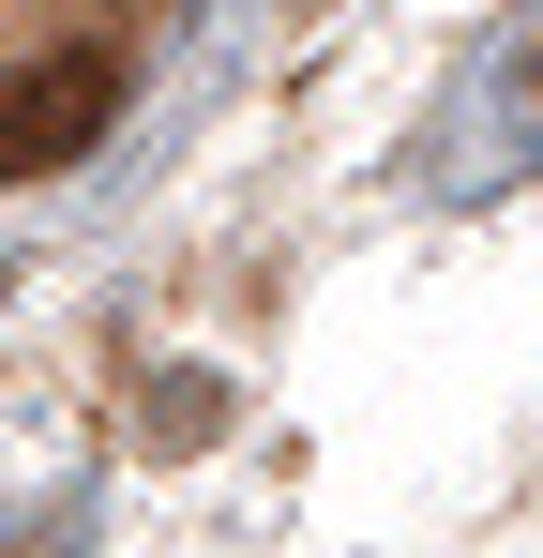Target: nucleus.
<instances>
[{"mask_svg": "<svg viewBox=\"0 0 543 558\" xmlns=\"http://www.w3.org/2000/svg\"><path fill=\"white\" fill-rule=\"evenodd\" d=\"M106 121H121V61L106 46H46V61L0 76V167H76Z\"/></svg>", "mask_w": 543, "mask_h": 558, "instance_id": "f257e3e1", "label": "nucleus"}]
</instances>
